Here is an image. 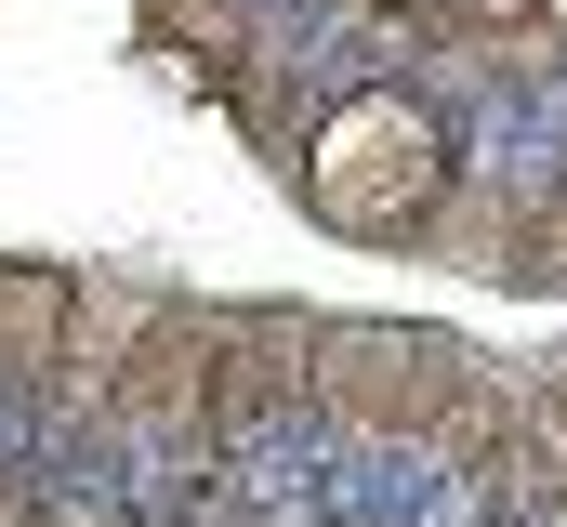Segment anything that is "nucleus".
Returning <instances> with one entry per match:
<instances>
[{"label":"nucleus","instance_id":"obj_1","mask_svg":"<svg viewBox=\"0 0 567 527\" xmlns=\"http://www.w3.org/2000/svg\"><path fill=\"white\" fill-rule=\"evenodd\" d=\"M303 211L317 225H343V238H410L435 211V120L410 106V93H357V106H330V120L303 132Z\"/></svg>","mask_w":567,"mask_h":527},{"label":"nucleus","instance_id":"obj_2","mask_svg":"<svg viewBox=\"0 0 567 527\" xmlns=\"http://www.w3.org/2000/svg\"><path fill=\"white\" fill-rule=\"evenodd\" d=\"M488 356L449 343V330H396V317H317V356H303V395L343 422V435H383V448H423L435 409L475 383Z\"/></svg>","mask_w":567,"mask_h":527},{"label":"nucleus","instance_id":"obj_3","mask_svg":"<svg viewBox=\"0 0 567 527\" xmlns=\"http://www.w3.org/2000/svg\"><path fill=\"white\" fill-rule=\"evenodd\" d=\"M53 370H66V277L0 264V395H40Z\"/></svg>","mask_w":567,"mask_h":527},{"label":"nucleus","instance_id":"obj_4","mask_svg":"<svg viewBox=\"0 0 567 527\" xmlns=\"http://www.w3.org/2000/svg\"><path fill=\"white\" fill-rule=\"evenodd\" d=\"M515 211H528V172H462V185H435V211L410 225L435 264H502V238H515Z\"/></svg>","mask_w":567,"mask_h":527}]
</instances>
